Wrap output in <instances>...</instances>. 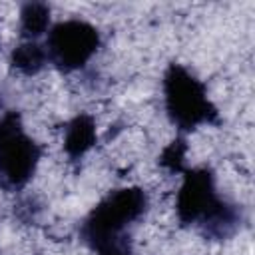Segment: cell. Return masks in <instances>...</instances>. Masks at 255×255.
Wrapping results in <instances>:
<instances>
[{
	"mask_svg": "<svg viewBox=\"0 0 255 255\" xmlns=\"http://www.w3.org/2000/svg\"><path fill=\"white\" fill-rule=\"evenodd\" d=\"M102 46L100 30L80 18H68L52 24L46 34L48 62L62 74H72L88 66Z\"/></svg>",
	"mask_w": 255,
	"mask_h": 255,
	"instance_id": "obj_5",
	"label": "cell"
},
{
	"mask_svg": "<svg viewBox=\"0 0 255 255\" xmlns=\"http://www.w3.org/2000/svg\"><path fill=\"white\" fill-rule=\"evenodd\" d=\"M48 54L46 48L38 42H20L10 52V68L22 76H36L48 66Z\"/></svg>",
	"mask_w": 255,
	"mask_h": 255,
	"instance_id": "obj_8",
	"label": "cell"
},
{
	"mask_svg": "<svg viewBox=\"0 0 255 255\" xmlns=\"http://www.w3.org/2000/svg\"><path fill=\"white\" fill-rule=\"evenodd\" d=\"M185 157H187V139L185 135H175V139H171L159 153L157 163L169 173H183V169L187 167Z\"/></svg>",
	"mask_w": 255,
	"mask_h": 255,
	"instance_id": "obj_9",
	"label": "cell"
},
{
	"mask_svg": "<svg viewBox=\"0 0 255 255\" xmlns=\"http://www.w3.org/2000/svg\"><path fill=\"white\" fill-rule=\"evenodd\" d=\"M181 177L183 181L175 195L177 221L183 227H199L207 239H231L243 223V211L237 203L219 195L213 169L207 165L185 167Z\"/></svg>",
	"mask_w": 255,
	"mask_h": 255,
	"instance_id": "obj_1",
	"label": "cell"
},
{
	"mask_svg": "<svg viewBox=\"0 0 255 255\" xmlns=\"http://www.w3.org/2000/svg\"><path fill=\"white\" fill-rule=\"evenodd\" d=\"M161 92L167 120L179 135L201 126H221L219 110L209 100L207 86L183 64H167L161 78Z\"/></svg>",
	"mask_w": 255,
	"mask_h": 255,
	"instance_id": "obj_3",
	"label": "cell"
},
{
	"mask_svg": "<svg viewBox=\"0 0 255 255\" xmlns=\"http://www.w3.org/2000/svg\"><path fill=\"white\" fill-rule=\"evenodd\" d=\"M149 197L143 187L128 185L104 195L80 223V239L94 255H133L131 225L147 211Z\"/></svg>",
	"mask_w": 255,
	"mask_h": 255,
	"instance_id": "obj_2",
	"label": "cell"
},
{
	"mask_svg": "<svg viewBox=\"0 0 255 255\" xmlns=\"http://www.w3.org/2000/svg\"><path fill=\"white\" fill-rule=\"evenodd\" d=\"M52 28V10L44 2H26L20 8L18 30L26 42H36Z\"/></svg>",
	"mask_w": 255,
	"mask_h": 255,
	"instance_id": "obj_7",
	"label": "cell"
},
{
	"mask_svg": "<svg viewBox=\"0 0 255 255\" xmlns=\"http://www.w3.org/2000/svg\"><path fill=\"white\" fill-rule=\"evenodd\" d=\"M98 143L96 120L88 112L76 114L64 128V153L70 161H80Z\"/></svg>",
	"mask_w": 255,
	"mask_h": 255,
	"instance_id": "obj_6",
	"label": "cell"
},
{
	"mask_svg": "<svg viewBox=\"0 0 255 255\" xmlns=\"http://www.w3.org/2000/svg\"><path fill=\"white\" fill-rule=\"evenodd\" d=\"M44 145L24 128L22 114L8 110L0 116V189L22 191L42 161Z\"/></svg>",
	"mask_w": 255,
	"mask_h": 255,
	"instance_id": "obj_4",
	"label": "cell"
},
{
	"mask_svg": "<svg viewBox=\"0 0 255 255\" xmlns=\"http://www.w3.org/2000/svg\"><path fill=\"white\" fill-rule=\"evenodd\" d=\"M2 106H4V102H2V98H0V108H2Z\"/></svg>",
	"mask_w": 255,
	"mask_h": 255,
	"instance_id": "obj_10",
	"label": "cell"
}]
</instances>
